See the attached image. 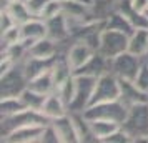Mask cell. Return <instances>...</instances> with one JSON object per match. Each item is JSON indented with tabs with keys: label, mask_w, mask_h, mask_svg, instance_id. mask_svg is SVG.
I'll return each instance as SVG.
<instances>
[{
	"label": "cell",
	"mask_w": 148,
	"mask_h": 143,
	"mask_svg": "<svg viewBox=\"0 0 148 143\" xmlns=\"http://www.w3.org/2000/svg\"><path fill=\"white\" fill-rule=\"evenodd\" d=\"M132 143L148 142V102L128 107L127 116L120 125Z\"/></svg>",
	"instance_id": "cell-1"
},
{
	"label": "cell",
	"mask_w": 148,
	"mask_h": 143,
	"mask_svg": "<svg viewBox=\"0 0 148 143\" xmlns=\"http://www.w3.org/2000/svg\"><path fill=\"white\" fill-rule=\"evenodd\" d=\"M28 77L23 68V62L14 63L12 67L2 72L0 78V95L2 98L7 96H20L28 88Z\"/></svg>",
	"instance_id": "cell-2"
},
{
	"label": "cell",
	"mask_w": 148,
	"mask_h": 143,
	"mask_svg": "<svg viewBox=\"0 0 148 143\" xmlns=\"http://www.w3.org/2000/svg\"><path fill=\"white\" fill-rule=\"evenodd\" d=\"M50 120L43 115L42 112H35V110H22L15 115L10 116H0V133L2 138L10 135L14 130L20 128V127H27V125H48Z\"/></svg>",
	"instance_id": "cell-3"
},
{
	"label": "cell",
	"mask_w": 148,
	"mask_h": 143,
	"mask_svg": "<svg viewBox=\"0 0 148 143\" xmlns=\"http://www.w3.org/2000/svg\"><path fill=\"white\" fill-rule=\"evenodd\" d=\"M143 63H145L143 57H138L127 50L110 60V72L120 80H133L135 82Z\"/></svg>",
	"instance_id": "cell-4"
},
{
	"label": "cell",
	"mask_w": 148,
	"mask_h": 143,
	"mask_svg": "<svg viewBox=\"0 0 148 143\" xmlns=\"http://www.w3.org/2000/svg\"><path fill=\"white\" fill-rule=\"evenodd\" d=\"M127 110L128 107H125L120 100H112V102L93 103L83 113L88 120H108L121 125L127 116Z\"/></svg>",
	"instance_id": "cell-5"
},
{
	"label": "cell",
	"mask_w": 148,
	"mask_h": 143,
	"mask_svg": "<svg viewBox=\"0 0 148 143\" xmlns=\"http://www.w3.org/2000/svg\"><path fill=\"white\" fill-rule=\"evenodd\" d=\"M128 38L130 37L127 34H121V32H116V30H110V28H103L100 34L97 52L112 60L116 55H120L128 50Z\"/></svg>",
	"instance_id": "cell-6"
},
{
	"label": "cell",
	"mask_w": 148,
	"mask_h": 143,
	"mask_svg": "<svg viewBox=\"0 0 148 143\" xmlns=\"http://www.w3.org/2000/svg\"><path fill=\"white\" fill-rule=\"evenodd\" d=\"M97 85V78L88 75H75V96L68 110L70 112H85L92 105L93 90Z\"/></svg>",
	"instance_id": "cell-7"
},
{
	"label": "cell",
	"mask_w": 148,
	"mask_h": 143,
	"mask_svg": "<svg viewBox=\"0 0 148 143\" xmlns=\"http://www.w3.org/2000/svg\"><path fill=\"white\" fill-rule=\"evenodd\" d=\"M118 98H120V78H116L112 72L97 78L92 105L101 102H112V100H118Z\"/></svg>",
	"instance_id": "cell-8"
},
{
	"label": "cell",
	"mask_w": 148,
	"mask_h": 143,
	"mask_svg": "<svg viewBox=\"0 0 148 143\" xmlns=\"http://www.w3.org/2000/svg\"><path fill=\"white\" fill-rule=\"evenodd\" d=\"M95 52H97V50H95L92 45H88V43H85V42H82V40H73V38H72L63 53H65V58H67L68 65L72 67V70L77 72L78 68H82L88 60H90V57H92Z\"/></svg>",
	"instance_id": "cell-9"
},
{
	"label": "cell",
	"mask_w": 148,
	"mask_h": 143,
	"mask_svg": "<svg viewBox=\"0 0 148 143\" xmlns=\"http://www.w3.org/2000/svg\"><path fill=\"white\" fill-rule=\"evenodd\" d=\"M47 125H27L20 128L14 130L10 135L2 138V142L5 143H40L43 128Z\"/></svg>",
	"instance_id": "cell-10"
},
{
	"label": "cell",
	"mask_w": 148,
	"mask_h": 143,
	"mask_svg": "<svg viewBox=\"0 0 148 143\" xmlns=\"http://www.w3.org/2000/svg\"><path fill=\"white\" fill-rule=\"evenodd\" d=\"M118 100L125 107H132L136 103L148 102V93L145 90H141L133 80H120V98Z\"/></svg>",
	"instance_id": "cell-11"
},
{
	"label": "cell",
	"mask_w": 148,
	"mask_h": 143,
	"mask_svg": "<svg viewBox=\"0 0 148 143\" xmlns=\"http://www.w3.org/2000/svg\"><path fill=\"white\" fill-rule=\"evenodd\" d=\"M20 34H22V42L30 47L37 40L47 37V23L40 17H32L28 22L20 25Z\"/></svg>",
	"instance_id": "cell-12"
},
{
	"label": "cell",
	"mask_w": 148,
	"mask_h": 143,
	"mask_svg": "<svg viewBox=\"0 0 148 143\" xmlns=\"http://www.w3.org/2000/svg\"><path fill=\"white\" fill-rule=\"evenodd\" d=\"M105 73H110V58L103 57L98 52H95L90 57V60L75 72V75H88V77H95V78H100Z\"/></svg>",
	"instance_id": "cell-13"
},
{
	"label": "cell",
	"mask_w": 148,
	"mask_h": 143,
	"mask_svg": "<svg viewBox=\"0 0 148 143\" xmlns=\"http://www.w3.org/2000/svg\"><path fill=\"white\" fill-rule=\"evenodd\" d=\"M45 23H47V37L53 38L55 42L63 43V42H68L72 38L70 23L63 14L57 15L53 18H48V20H45Z\"/></svg>",
	"instance_id": "cell-14"
},
{
	"label": "cell",
	"mask_w": 148,
	"mask_h": 143,
	"mask_svg": "<svg viewBox=\"0 0 148 143\" xmlns=\"http://www.w3.org/2000/svg\"><path fill=\"white\" fill-rule=\"evenodd\" d=\"M50 123L57 131V136H58L60 143H78V135H77V130H75L73 120H72L70 113L60 116V118H55Z\"/></svg>",
	"instance_id": "cell-15"
},
{
	"label": "cell",
	"mask_w": 148,
	"mask_h": 143,
	"mask_svg": "<svg viewBox=\"0 0 148 143\" xmlns=\"http://www.w3.org/2000/svg\"><path fill=\"white\" fill-rule=\"evenodd\" d=\"M70 115H72V120H73L77 135H78V143H97L98 142L93 133L92 123L85 116L83 112H70Z\"/></svg>",
	"instance_id": "cell-16"
},
{
	"label": "cell",
	"mask_w": 148,
	"mask_h": 143,
	"mask_svg": "<svg viewBox=\"0 0 148 143\" xmlns=\"http://www.w3.org/2000/svg\"><path fill=\"white\" fill-rule=\"evenodd\" d=\"M42 113L52 122L55 118H60V116L70 113V110H68V105L63 102V98H62L57 92H53V93H50V95L47 96L45 105H43V108H42Z\"/></svg>",
	"instance_id": "cell-17"
},
{
	"label": "cell",
	"mask_w": 148,
	"mask_h": 143,
	"mask_svg": "<svg viewBox=\"0 0 148 143\" xmlns=\"http://www.w3.org/2000/svg\"><path fill=\"white\" fill-rule=\"evenodd\" d=\"M118 10L127 17L135 30H148V12H138L132 7L130 0H121Z\"/></svg>",
	"instance_id": "cell-18"
},
{
	"label": "cell",
	"mask_w": 148,
	"mask_h": 143,
	"mask_svg": "<svg viewBox=\"0 0 148 143\" xmlns=\"http://www.w3.org/2000/svg\"><path fill=\"white\" fill-rule=\"evenodd\" d=\"M105 28H110V30H116V32H121V34H127L128 37L135 32L133 25L130 23L125 15L121 14L120 10H115L105 18Z\"/></svg>",
	"instance_id": "cell-19"
},
{
	"label": "cell",
	"mask_w": 148,
	"mask_h": 143,
	"mask_svg": "<svg viewBox=\"0 0 148 143\" xmlns=\"http://www.w3.org/2000/svg\"><path fill=\"white\" fill-rule=\"evenodd\" d=\"M28 88L35 90L38 93H43V95H50L57 90V83H55V78H53V73L52 70H48L42 75L35 77L28 82Z\"/></svg>",
	"instance_id": "cell-20"
},
{
	"label": "cell",
	"mask_w": 148,
	"mask_h": 143,
	"mask_svg": "<svg viewBox=\"0 0 148 143\" xmlns=\"http://www.w3.org/2000/svg\"><path fill=\"white\" fill-rule=\"evenodd\" d=\"M3 10H7L10 17L15 20L17 25H23L25 22H28L34 15L30 14V10H28L27 3H25V0H14V2H10L7 3L5 7H2Z\"/></svg>",
	"instance_id": "cell-21"
},
{
	"label": "cell",
	"mask_w": 148,
	"mask_h": 143,
	"mask_svg": "<svg viewBox=\"0 0 148 143\" xmlns=\"http://www.w3.org/2000/svg\"><path fill=\"white\" fill-rule=\"evenodd\" d=\"M128 52L145 57L148 53V30H135L128 38Z\"/></svg>",
	"instance_id": "cell-22"
},
{
	"label": "cell",
	"mask_w": 148,
	"mask_h": 143,
	"mask_svg": "<svg viewBox=\"0 0 148 143\" xmlns=\"http://www.w3.org/2000/svg\"><path fill=\"white\" fill-rule=\"evenodd\" d=\"M120 2L121 0H90L93 17L97 20H105L112 12L118 10Z\"/></svg>",
	"instance_id": "cell-23"
},
{
	"label": "cell",
	"mask_w": 148,
	"mask_h": 143,
	"mask_svg": "<svg viewBox=\"0 0 148 143\" xmlns=\"http://www.w3.org/2000/svg\"><path fill=\"white\" fill-rule=\"evenodd\" d=\"M92 123V128H93V133L97 136L98 142H105L108 136L115 133L116 130L120 128V125L115 122H108V120H90Z\"/></svg>",
	"instance_id": "cell-24"
},
{
	"label": "cell",
	"mask_w": 148,
	"mask_h": 143,
	"mask_svg": "<svg viewBox=\"0 0 148 143\" xmlns=\"http://www.w3.org/2000/svg\"><path fill=\"white\" fill-rule=\"evenodd\" d=\"M47 96L48 95H43V93H38V92H35V90H32V88H27L20 95V100L23 102L25 108L35 110V112H42Z\"/></svg>",
	"instance_id": "cell-25"
},
{
	"label": "cell",
	"mask_w": 148,
	"mask_h": 143,
	"mask_svg": "<svg viewBox=\"0 0 148 143\" xmlns=\"http://www.w3.org/2000/svg\"><path fill=\"white\" fill-rule=\"evenodd\" d=\"M22 110H25V105L20 100V96H7L0 100V116L15 115Z\"/></svg>",
	"instance_id": "cell-26"
},
{
	"label": "cell",
	"mask_w": 148,
	"mask_h": 143,
	"mask_svg": "<svg viewBox=\"0 0 148 143\" xmlns=\"http://www.w3.org/2000/svg\"><path fill=\"white\" fill-rule=\"evenodd\" d=\"M55 92H57V93L63 98V102L70 107V103H72V100H73V96H75V75L70 77L68 80H65Z\"/></svg>",
	"instance_id": "cell-27"
},
{
	"label": "cell",
	"mask_w": 148,
	"mask_h": 143,
	"mask_svg": "<svg viewBox=\"0 0 148 143\" xmlns=\"http://www.w3.org/2000/svg\"><path fill=\"white\" fill-rule=\"evenodd\" d=\"M22 42V34H20V25L8 28L5 32H2V47H10Z\"/></svg>",
	"instance_id": "cell-28"
},
{
	"label": "cell",
	"mask_w": 148,
	"mask_h": 143,
	"mask_svg": "<svg viewBox=\"0 0 148 143\" xmlns=\"http://www.w3.org/2000/svg\"><path fill=\"white\" fill-rule=\"evenodd\" d=\"M60 14H63V5H62V2H58V0H50L40 18L48 20V18H53V17H57V15H60Z\"/></svg>",
	"instance_id": "cell-29"
},
{
	"label": "cell",
	"mask_w": 148,
	"mask_h": 143,
	"mask_svg": "<svg viewBox=\"0 0 148 143\" xmlns=\"http://www.w3.org/2000/svg\"><path fill=\"white\" fill-rule=\"evenodd\" d=\"M48 2L50 0H25L28 10H30V14L34 15V17H42L45 7L48 5Z\"/></svg>",
	"instance_id": "cell-30"
},
{
	"label": "cell",
	"mask_w": 148,
	"mask_h": 143,
	"mask_svg": "<svg viewBox=\"0 0 148 143\" xmlns=\"http://www.w3.org/2000/svg\"><path fill=\"white\" fill-rule=\"evenodd\" d=\"M40 143H60L58 142V136H57V131H55V128L52 127V123H48L47 127L43 128Z\"/></svg>",
	"instance_id": "cell-31"
},
{
	"label": "cell",
	"mask_w": 148,
	"mask_h": 143,
	"mask_svg": "<svg viewBox=\"0 0 148 143\" xmlns=\"http://www.w3.org/2000/svg\"><path fill=\"white\" fill-rule=\"evenodd\" d=\"M136 85L140 87L141 90H145L148 93V65L147 63H143V67H141L140 73H138V77H136Z\"/></svg>",
	"instance_id": "cell-32"
},
{
	"label": "cell",
	"mask_w": 148,
	"mask_h": 143,
	"mask_svg": "<svg viewBox=\"0 0 148 143\" xmlns=\"http://www.w3.org/2000/svg\"><path fill=\"white\" fill-rule=\"evenodd\" d=\"M15 25H17V23H15V20L10 17V14H8L7 10L2 8V12H0V30L5 32V30L15 27Z\"/></svg>",
	"instance_id": "cell-33"
},
{
	"label": "cell",
	"mask_w": 148,
	"mask_h": 143,
	"mask_svg": "<svg viewBox=\"0 0 148 143\" xmlns=\"http://www.w3.org/2000/svg\"><path fill=\"white\" fill-rule=\"evenodd\" d=\"M10 2H14V0H2V7H5V5L10 3Z\"/></svg>",
	"instance_id": "cell-34"
},
{
	"label": "cell",
	"mask_w": 148,
	"mask_h": 143,
	"mask_svg": "<svg viewBox=\"0 0 148 143\" xmlns=\"http://www.w3.org/2000/svg\"><path fill=\"white\" fill-rule=\"evenodd\" d=\"M143 62H145V63H147V65H148V53L145 55V57H143Z\"/></svg>",
	"instance_id": "cell-35"
},
{
	"label": "cell",
	"mask_w": 148,
	"mask_h": 143,
	"mask_svg": "<svg viewBox=\"0 0 148 143\" xmlns=\"http://www.w3.org/2000/svg\"><path fill=\"white\" fill-rule=\"evenodd\" d=\"M58 2H67V0H58Z\"/></svg>",
	"instance_id": "cell-36"
}]
</instances>
